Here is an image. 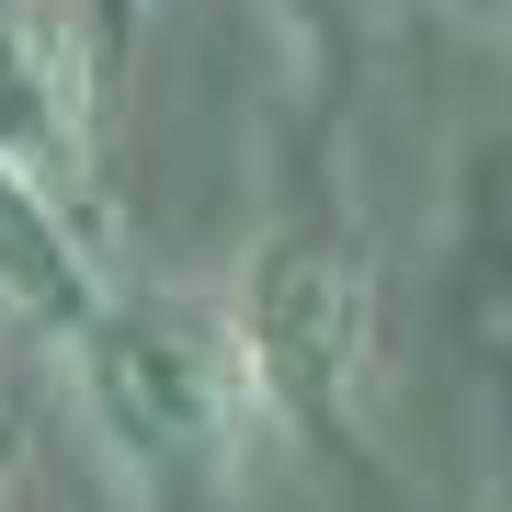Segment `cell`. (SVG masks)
<instances>
[{
  "instance_id": "obj_1",
  "label": "cell",
  "mask_w": 512,
  "mask_h": 512,
  "mask_svg": "<svg viewBox=\"0 0 512 512\" xmlns=\"http://www.w3.org/2000/svg\"><path fill=\"white\" fill-rule=\"evenodd\" d=\"M57 353H69V399H80V421H92V444L114 456V478H137L148 501L228 490V478L262 456V433H274L228 296L126 285L114 274L92 296V319H80Z\"/></svg>"
},
{
  "instance_id": "obj_4",
  "label": "cell",
  "mask_w": 512,
  "mask_h": 512,
  "mask_svg": "<svg viewBox=\"0 0 512 512\" xmlns=\"http://www.w3.org/2000/svg\"><path fill=\"white\" fill-rule=\"evenodd\" d=\"M103 285H114V262L80 228V205L57 183H35V171H0V308L23 330H46V342H69Z\"/></svg>"
},
{
  "instance_id": "obj_3",
  "label": "cell",
  "mask_w": 512,
  "mask_h": 512,
  "mask_svg": "<svg viewBox=\"0 0 512 512\" xmlns=\"http://www.w3.org/2000/svg\"><path fill=\"white\" fill-rule=\"evenodd\" d=\"M0 148L57 194L92 171V46L69 0H0Z\"/></svg>"
},
{
  "instance_id": "obj_2",
  "label": "cell",
  "mask_w": 512,
  "mask_h": 512,
  "mask_svg": "<svg viewBox=\"0 0 512 512\" xmlns=\"http://www.w3.org/2000/svg\"><path fill=\"white\" fill-rule=\"evenodd\" d=\"M239 319V353L262 376V410L285 433H353L365 410V376H376V285L342 239H262L251 274L228 296Z\"/></svg>"
},
{
  "instance_id": "obj_7",
  "label": "cell",
  "mask_w": 512,
  "mask_h": 512,
  "mask_svg": "<svg viewBox=\"0 0 512 512\" xmlns=\"http://www.w3.org/2000/svg\"><path fill=\"white\" fill-rule=\"evenodd\" d=\"M0 171H23V160H12V148H0Z\"/></svg>"
},
{
  "instance_id": "obj_6",
  "label": "cell",
  "mask_w": 512,
  "mask_h": 512,
  "mask_svg": "<svg viewBox=\"0 0 512 512\" xmlns=\"http://www.w3.org/2000/svg\"><path fill=\"white\" fill-rule=\"evenodd\" d=\"M0 456H12V421H0Z\"/></svg>"
},
{
  "instance_id": "obj_5",
  "label": "cell",
  "mask_w": 512,
  "mask_h": 512,
  "mask_svg": "<svg viewBox=\"0 0 512 512\" xmlns=\"http://www.w3.org/2000/svg\"><path fill=\"white\" fill-rule=\"evenodd\" d=\"M467 12H512V0H467Z\"/></svg>"
}]
</instances>
